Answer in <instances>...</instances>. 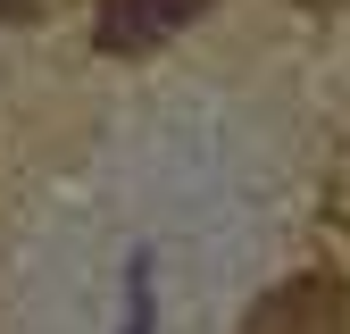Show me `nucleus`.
Returning a JSON list of instances; mask_svg holds the SVG:
<instances>
[{
    "label": "nucleus",
    "mask_w": 350,
    "mask_h": 334,
    "mask_svg": "<svg viewBox=\"0 0 350 334\" xmlns=\"http://www.w3.org/2000/svg\"><path fill=\"white\" fill-rule=\"evenodd\" d=\"M242 334H350V284H342L334 268L292 276L284 292H267V301L250 309Z\"/></svg>",
    "instance_id": "obj_1"
},
{
    "label": "nucleus",
    "mask_w": 350,
    "mask_h": 334,
    "mask_svg": "<svg viewBox=\"0 0 350 334\" xmlns=\"http://www.w3.org/2000/svg\"><path fill=\"white\" fill-rule=\"evenodd\" d=\"M33 9H42V0H0V25H25Z\"/></svg>",
    "instance_id": "obj_3"
},
{
    "label": "nucleus",
    "mask_w": 350,
    "mask_h": 334,
    "mask_svg": "<svg viewBox=\"0 0 350 334\" xmlns=\"http://www.w3.org/2000/svg\"><path fill=\"white\" fill-rule=\"evenodd\" d=\"M192 17H208V0H109L100 9V51H150V42L184 34Z\"/></svg>",
    "instance_id": "obj_2"
}]
</instances>
